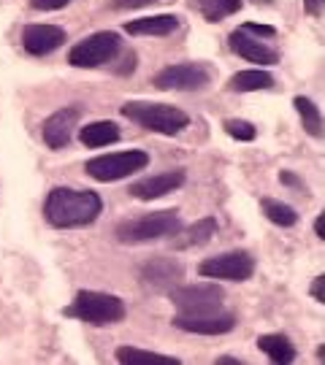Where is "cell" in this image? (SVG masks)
<instances>
[{"label":"cell","instance_id":"cell-1","mask_svg":"<svg viewBox=\"0 0 325 365\" xmlns=\"http://www.w3.org/2000/svg\"><path fill=\"white\" fill-rule=\"evenodd\" d=\"M104 200L95 190H74V187H54L44 200V217L54 227H84L101 217Z\"/></svg>","mask_w":325,"mask_h":365},{"label":"cell","instance_id":"cell-2","mask_svg":"<svg viewBox=\"0 0 325 365\" xmlns=\"http://www.w3.org/2000/svg\"><path fill=\"white\" fill-rule=\"evenodd\" d=\"M122 117H128L130 122L141 125L146 130L160 133V135H176L190 125V117L182 108L169 103H149V101H130L122 108Z\"/></svg>","mask_w":325,"mask_h":365},{"label":"cell","instance_id":"cell-3","mask_svg":"<svg viewBox=\"0 0 325 365\" xmlns=\"http://www.w3.org/2000/svg\"><path fill=\"white\" fill-rule=\"evenodd\" d=\"M68 317L81 319L87 325H114L125 319V300L109 292H95V289H79L74 303L65 309Z\"/></svg>","mask_w":325,"mask_h":365},{"label":"cell","instance_id":"cell-4","mask_svg":"<svg viewBox=\"0 0 325 365\" xmlns=\"http://www.w3.org/2000/svg\"><path fill=\"white\" fill-rule=\"evenodd\" d=\"M179 233H182V217L176 209L144 214V217L117 225V238L122 244H146V241L171 238V235Z\"/></svg>","mask_w":325,"mask_h":365},{"label":"cell","instance_id":"cell-5","mask_svg":"<svg viewBox=\"0 0 325 365\" xmlns=\"http://www.w3.org/2000/svg\"><path fill=\"white\" fill-rule=\"evenodd\" d=\"M149 165V155L144 149H125V152H114V155L92 157L84 163V173L92 176L95 182H119L128 179L133 173H139Z\"/></svg>","mask_w":325,"mask_h":365},{"label":"cell","instance_id":"cell-6","mask_svg":"<svg viewBox=\"0 0 325 365\" xmlns=\"http://www.w3.org/2000/svg\"><path fill=\"white\" fill-rule=\"evenodd\" d=\"M119 52H122V36L114 30H101V33H92L84 41H79L68 52V63L74 68L92 71V68L109 66Z\"/></svg>","mask_w":325,"mask_h":365},{"label":"cell","instance_id":"cell-7","mask_svg":"<svg viewBox=\"0 0 325 365\" xmlns=\"http://www.w3.org/2000/svg\"><path fill=\"white\" fill-rule=\"evenodd\" d=\"M198 274L204 279H222V282H247L255 274V257L236 249V252H225L217 257H209L198 265Z\"/></svg>","mask_w":325,"mask_h":365},{"label":"cell","instance_id":"cell-8","mask_svg":"<svg viewBox=\"0 0 325 365\" xmlns=\"http://www.w3.org/2000/svg\"><path fill=\"white\" fill-rule=\"evenodd\" d=\"M169 298L179 309V314H209L222 309L225 289L220 284H187L169 289Z\"/></svg>","mask_w":325,"mask_h":365},{"label":"cell","instance_id":"cell-9","mask_svg":"<svg viewBox=\"0 0 325 365\" xmlns=\"http://www.w3.org/2000/svg\"><path fill=\"white\" fill-rule=\"evenodd\" d=\"M211 68L201 66V63H179V66L163 68L160 73H155L152 84L157 90H187L198 92L204 90L209 81H211Z\"/></svg>","mask_w":325,"mask_h":365},{"label":"cell","instance_id":"cell-10","mask_svg":"<svg viewBox=\"0 0 325 365\" xmlns=\"http://www.w3.org/2000/svg\"><path fill=\"white\" fill-rule=\"evenodd\" d=\"M81 106H65V108H57L52 117L44 122L41 128V135H44V144L49 149H65L74 138V130H76L79 119H81Z\"/></svg>","mask_w":325,"mask_h":365},{"label":"cell","instance_id":"cell-11","mask_svg":"<svg viewBox=\"0 0 325 365\" xmlns=\"http://www.w3.org/2000/svg\"><path fill=\"white\" fill-rule=\"evenodd\" d=\"M174 327L195 336H222L231 333L236 327V317L225 312H209V314H176Z\"/></svg>","mask_w":325,"mask_h":365},{"label":"cell","instance_id":"cell-12","mask_svg":"<svg viewBox=\"0 0 325 365\" xmlns=\"http://www.w3.org/2000/svg\"><path fill=\"white\" fill-rule=\"evenodd\" d=\"M65 41H68V33L57 25H27L22 30V46L33 57H46L57 52Z\"/></svg>","mask_w":325,"mask_h":365},{"label":"cell","instance_id":"cell-13","mask_svg":"<svg viewBox=\"0 0 325 365\" xmlns=\"http://www.w3.org/2000/svg\"><path fill=\"white\" fill-rule=\"evenodd\" d=\"M184 170H169V173H157V176H149V179H141V182H133L128 187V195H133L136 200H157L163 195H171L176 192L184 184Z\"/></svg>","mask_w":325,"mask_h":365},{"label":"cell","instance_id":"cell-14","mask_svg":"<svg viewBox=\"0 0 325 365\" xmlns=\"http://www.w3.org/2000/svg\"><path fill=\"white\" fill-rule=\"evenodd\" d=\"M228 46H231L241 60L252 63V66H276V63H279V52H274L271 46L260 43L255 36H249L244 30L231 33V36H228Z\"/></svg>","mask_w":325,"mask_h":365},{"label":"cell","instance_id":"cell-15","mask_svg":"<svg viewBox=\"0 0 325 365\" xmlns=\"http://www.w3.org/2000/svg\"><path fill=\"white\" fill-rule=\"evenodd\" d=\"M176 282H182V265L169 257H155L141 268V284L149 289H174Z\"/></svg>","mask_w":325,"mask_h":365},{"label":"cell","instance_id":"cell-16","mask_svg":"<svg viewBox=\"0 0 325 365\" xmlns=\"http://www.w3.org/2000/svg\"><path fill=\"white\" fill-rule=\"evenodd\" d=\"M179 25H182L179 16H174V14H157V16H144V19L128 22L125 33L128 36H157V38H163V36L176 33Z\"/></svg>","mask_w":325,"mask_h":365},{"label":"cell","instance_id":"cell-17","mask_svg":"<svg viewBox=\"0 0 325 365\" xmlns=\"http://www.w3.org/2000/svg\"><path fill=\"white\" fill-rule=\"evenodd\" d=\"M119 128L117 122H90V125H84L81 130H79V141L84 146H90V149H101V146H111L119 141Z\"/></svg>","mask_w":325,"mask_h":365},{"label":"cell","instance_id":"cell-18","mask_svg":"<svg viewBox=\"0 0 325 365\" xmlns=\"http://www.w3.org/2000/svg\"><path fill=\"white\" fill-rule=\"evenodd\" d=\"M276 87V81L269 71H263V68H247V71H239L231 76L228 81V90L234 92H263V90H274Z\"/></svg>","mask_w":325,"mask_h":365},{"label":"cell","instance_id":"cell-19","mask_svg":"<svg viewBox=\"0 0 325 365\" xmlns=\"http://www.w3.org/2000/svg\"><path fill=\"white\" fill-rule=\"evenodd\" d=\"M258 349L279 365H287V363H293V360H296V346H293L290 339L282 336V333H266V336H260Z\"/></svg>","mask_w":325,"mask_h":365},{"label":"cell","instance_id":"cell-20","mask_svg":"<svg viewBox=\"0 0 325 365\" xmlns=\"http://www.w3.org/2000/svg\"><path fill=\"white\" fill-rule=\"evenodd\" d=\"M293 108L299 111L304 130L309 133L312 138H323V114H320V108H317L309 98H304V95H299V98L293 101Z\"/></svg>","mask_w":325,"mask_h":365},{"label":"cell","instance_id":"cell-21","mask_svg":"<svg viewBox=\"0 0 325 365\" xmlns=\"http://www.w3.org/2000/svg\"><path fill=\"white\" fill-rule=\"evenodd\" d=\"M217 233V222L214 217H204V220H198L195 225H190L187 230H184V238L182 241H176V247L179 249H193V247H204L209 244V238Z\"/></svg>","mask_w":325,"mask_h":365},{"label":"cell","instance_id":"cell-22","mask_svg":"<svg viewBox=\"0 0 325 365\" xmlns=\"http://www.w3.org/2000/svg\"><path fill=\"white\" fill-rule=\"evenodd\" d=\"M260 209H263V214H266L274 225H279V227H293V225H299V211L290 209L282 200L263 197V200H260Z\"/></svg>","mask_w":325,"mask_h":365},{"label":"cell","instance_id":"cell-23","mask_svg":"<svg viewBox=\"0 0 325 365\" xmlns=\"http://www.w3.org/2000/svg\"><path fill=\"white\" fill-rule=\"evenodd\" d=\"M198 9L206 22H222L225 16L241 11V0H198Z\"/></svg>","mask_w":325,"mask_h":365},{"label":"cell","instance_id":"cell-24","mask_svg":"<svg viewBox=\"0 0 325 365\" xmlns=\"http://www.w3.org/2000/svg\"><path fill=\"white\" fill-rule=\"evenodd\" d=\"M117 360L119 363H174V365H179V357L146 352V349H139V346H119Z\"/></svg>","mask_w":325,"mask_h":365},{"label":"cell","instance_id":"cell-25","mask_svg":"<svg viewBox=\"0 0 325 365\" xmlns=\"http://www.w3.org/2000/svg\"><path fill=\"white\" fill-rule=\"evenodd\" d=\"M225 133L236 138V141H255L258 138V128L252 122H244V119H225Z\"/></svg>","mask_w":325,"mask_h":365},{"label":"cell","instance_id":"cell-26","mask_svg":"<svg viewBox=\"0 0 325 365\" xmlns=\"http://www.w3.org/2000/svg\"><path fill=\"white\" fill-rule=\"evenodd\" d=\"M239 30H244L249 36H258V38H276V27L274 25H260V22H244V25L239 27Z\"/></svg>","mask_w":325,"mask_h":365},{"label":"cell","instance_id":"cell-27","mask_svg":"<svg viewBox=\"0 0 325 365\" xmlns=\"http://www.w3.org/2000/svg\"><path fill=\"white\" fill-rule=\"evenodd\" d=\"M68 3L71 0H30V6L39 11H57V9H65Z\"/></svg>","mask_w":325,"mask_h":365},{"label":"cell","instance_id":"cell-28","mask_svg":"<svg viewBox=\"0 0 325 365\" xmlns=\"http://www.w3.org/2000/svg\"><path fill=\"white\" fill-rule=\"evenodd\" d=\"M152 3H160V0H114L111 6L128 11V9H144V6H152Z\"/></svg>","mask_w":325,"mask_h":365},{"label":"cell","instance_id":"cell-29","mask_svg":"<svg viewBox=\"0 0 325 365\" xmlns=\"http://www.w3.org/2000/svg\"><path fill=\"white\" fill-rule=\"evenodd\" d=\"M312 298H317V303H325V276L323 274L312 282Z\"/></svg>","mask_w":325,"mask_h":365},{"label":"cell","instance_id":"cell-30","mask_svg":"<svg viewBox=\"0 0 325 365\" xmlns=\"http://www.w3.org/2000/svg\"><path fill=\"white\" fill-rule=\"evenodd\" d=\"M304 11L320 19L323 16V0H304Z\"/></svg>","mask_w":325,"mask_h":365},{"label":"cell","instance_id":"cell-31","mask_svg":"<svg viewBox=\"0 0 325 365\" xmlns=\"http://www.w3.org/2000/svg\"><path fill=\"white\" fill-rule=\"evenodd\" d=\"M279 182L285 184V187H299V190H304V184H301L299 176H293V170H282L279 173Z\"/></svg>","mask_w":325,"mask_h":365},{"label":"cell","instance_id":"cell-32","mask_svg":"<svg viewBox=\"0 0 325 365\" xmlns=\"http://www.w3.org/2000/svg\"><path fill=\"white\" fill-rule=\"evenodd\" d=\"M314 233L320 241H325V214H317V222H314Z\"/></svg>","mask_w":325,"mask_h":365},{"label":"cell","instance_id":"cell-33","mask_svg":"<svg viewBox=\"0 0 325 365\" xmlns=\"http://www.w3.org/2000/svg\"><path fill=\"white\" fill-rule=\"evenodd\" d=\"M217 363H220V365H228V363H231V365H239L241 360H236V357H231V354H225V357H220Z\"/></svg>","mask_w":325,"mask_h":365},{"label":"cell","instance_id":"cell-34","mask_svg":"<svg viewBox=\"0 0 325 365\" xmlns=\"http://www.w3.org/2000/svg\"><path fill=\"white\" fill-rule=\"evenodd\" d=\"M252 3H271V0H252Z\"/></svg>","mask_w":325,"mask_h":365}]
</instances>
